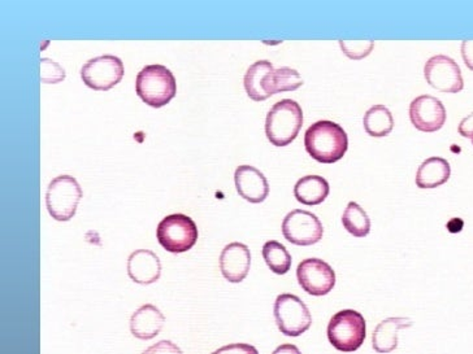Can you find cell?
Returning <instances> with one entry per match:
<instances>
[{
	"label": "cell",
	"mask_w": 473,
	"mask_h": 354,
	"mask_svg": "<svg viewBox=\"0 0 473 354\" xmlns=\"http://www.w3.org/2000/svg\"><path fill=\"white\" fill-rule=\"evenodd\" d=\"M41 79L43 83H59L66 79V71L51 59H42Z\"/></svg>",
	"instance_id": "484cf974"
},
{
	"label": "cell",
	"mask_w": 473,
	"mask_h": 354,
	"mask_svg": "<svg viewBox=\"0 0 473 354\" xmlns=\"http://www.w3.org/2000/svg\"><path fill=\"white\" fill-rule=\"evenodd\" d=\"M410 118L420 132L435 133L446 123V110L435 96L422 95L411 102Z\"/></svg>",
	"instance_id": "7c38bea8"
},
{
	"label": "cell",
	"mask_w": 473,
	"mask_h": 354,
	"mask_svg": "<svg viewBox=\"0 0 473 354\" xmlns=\"http://www.w3.org/2000/svg\"><path fill=\"white\" fill-rule=\"evenodd\" d=\"M329 183L320 176H306L296 182L294 197L301 204L318 205L329 195Z\"/></svg>",
	"instance_id": "d6986e66"
},
{
	"label": "cell",
	"mask_w": 473,
	"mask_h": 354,
	"mask_svg": "<svg viewBox=\"0 0 473 354\" xmlns=\"http://www.w3.org/2000/svg\"><path fill=\"white\" fill-rule=\"evenodd\" d=\"M364 129L373 138H383L392 133L394 118L385 105H373L363 118Z\"/></svg>",
	"instance_id": "44dd1931"
},
{
	"label": "cell",
	"mask_w": 473,
	"mask_h": 354,
	"mask_svg": "<svg viewBox=\"0 0 473 354\" xmlns=\"http://www.w3.org/2000/svg\"><path fill=\"white\" fill-rule=\"evenodd\" d=\"M162 274V263L153 251H134L128 259V275L138 284H156Z\"/></svg>",
	"instance_id": "9a60e30c"
},
{
	"label": "cell",
	"mask_w": 473,
	"mask_h": 354,
	"mask_svg": "<svg viewBox=\"0 0 473 354\" xmlns=\"http://www.w3.org/2000/svg\"><path fill=\"white\" fill-rule=\"evenodd\" d=\"M425 76L428 85L442 92L457 94L465 87L459 65L446 55H435L426 61Z\"/></svg>",
	"instance_id": "30bf717a"
},
{
	"label": "cell",
	"mask_w": 473,
	"mask_h": 354,
	"mask_svg": "<svg viewBox=\"0 0 473 354\" xmlns=\"http://www.w3.org/2000/svg\"><path fill=\"white\" fill-rule=\"evenodd\" d=\"M413 322L407 318H388L377 326L373 331L372 347L377 353H391L397 349L398 332L402 328L411 327Z\"/></svg>",
	"instance_id": "e0dca14e"
},
{
	"label": "cell",
	"mask_w": 473,
	"mask_h": 354,
	"mask_svg": "<svg viewBox=\"0 0 473 354\" xmlns=\"http://www.w3.org/2000/svg\"><path fill=\"white\" fill-rule=\"evenodd\" d=\"M135 91L142 102L153 108H162L176 96L177 85L168 68L160 64L147 65L139 71Z\"/></svg>",
	"instance_id": "3957f363"
},
{
	"label": "cell",
	"mask_w": 473,
	"mask_h": 354,
	"mask_svg": "<svg viewBox=\"0 0 473 354\" xmlns=\"http://www.w3.org/2000/svg\"><path fill=\"white\" fill-rule=\"evenodd\" d=\"M306 151L321 164H335L349 148L348 134L339 123L318 121L308 127L305 135Z\"/></svg>",
	"instance_id": "6da1fadb"
},
{
	"label": "cell",
	"mask_w": 473,
	"mask_h": 354,
	"mask_svg": "<svg viewBox=\"0 0 473 354\" xmlns=\"http://www.w3.org/2000/svg\"><path fill=\"white\" fill-rule=\"evenodd\" d=\"M472 143H473V139H472Z\"/></svg>",
	"instance_id": "1f68e13d"
},
{
	"label": "cell",
	"mask_w": 473,
	"mask_h": 354,
	"mask_svg": "<svg viewBox=\"0 0 473 354\" xmlns=\"http://www.w3.org/2000/svg\"><path fill=\"white\" fill-rule=\"evenodd\" d=\"M82 198V188L70 176L52 179L46 194V205L52 219L66 222L72 220Z\"/></svg>",
	"instance_id": "8992f818"
},
{
	"label": "cell",
	"mask_w": 473,
	"mask_h": 354,
	"mask_svg": "<svg viewBox=\"0 0 473 354\" xmlns=\"http://www.w3.org/2000/svg\"><path fill=\"white\" fill-rule=\"evenodd\" d=\"M252 266V253L242 243H231L220 254L221 274L231 284H241L246 278Z\"/></svg>",
	"instance_id": "4fadbf2b"
},
{
	"label": "cell",
	"mask_w": 473,
	"mask_h": 354,
	"mask_svg": "<svg viewBox=\"0 0 473 354\" xmlns=\"http://www.w3.org/2000/svg\"><path fill=\"white\" fill-rule=\"evenodd\" d=\"M157 241L167 252L184 253L198 241L196 222L185 214L176 213L162 220L156 230Z\"/></svg>",
	"instance_id": "5b68a950"
},
{
	"label": "cell",
	"mask_w": 473,
	"mask_h": 354,
	"mask_svg": "<svg viewBox=\"0 0 473 354\" xmlns=\"http://www.w3.org/2000/svg\"><path fill=\"white\" fill-rule=\"evenodd\" d=\"M272 354H302L301 350L298 349L296 346H293V344H283V346H280L277 348L276 350H274Z\"/></svg>",
	"instance_id": "4dcf8cb0"
},
{
	"label": "cell",
	"mask_w": 473,
	"mask_h": 354,
	"mask_svg": "<svg viewBox=\"0 0 473 354\" xmlns=\"http://www.w3.org/2000/svg\"><path fill=\"white\" fill-rule=\"evenodd\" d=\"M303 86L301 74L292 68H280L268 73L263 80V90L267 98L277 92L296 91Z\"/></svg>",
	"instance_id": "ffe728a7"
},
{
	"label": "cell",
	"mask_w": 473,
	"mask_h": 354,
	"mask_svg": "<svg viewBox=\"0 0 473 354\" xmlns=\"http://www.w3.org/2000/svg\"><path fill=\"white\" fill-rule=\"evenodd\" d=\"M234 182L241 198L249 203H263L270 195V185L261 170L250 166H238Z\"/></svg>",
	"instance_id": "5bb4252c"
},
{
	"label": "cell",
	"mask_w": 473,
	"mask_h": 354,
	"mask_svg": "<svg viewBox=\"0 0 473 354\" xmlns=\"http://www.w3.org/2000/svg\"><path fill=\"white\" fill-rule=\"evenodd\" d=\"M263 259L268 268L277 275H284L292 268V256L287 252L285 245L276 241H267L263 245Z\"/></svg>",
	"instance_id": "603a6c76"
},
{
	"label": "cell",
	"mask_w": 473,
	"mask_h": 354,
	"mask_svg": "<svg viewBox=\"0 0 473 354\" xmlns=\"http://www.w3.org/2000/svg\"><path fill=\"white\" fill-rule=\"evenodd\" d=\"M142 354H184L180 348L169 340L159 341L156 346L147 348Z\"/></svg>",
	"instance_id": "4316f807"
},
{
	"label": "cell",
	"mask_w": 473,
	"mask_h": 354,
	"mask_svg": "<svg viewBox=\"0 0 473 354\" xmlns=\"http://www.w3.org/2000/svg\"><path fill=\"white\" fill-rule=\"evenodd\" d=\"M457 132L465 138L473 139V113L469 114L466 118H463L462 123L457 127Z\"/></svg>",
	"instance_id": "f1b7e54d"
},
{
	"label": "cell",
	"mask_w": 473,
	"mask_h": 354,
	"mask_svg": "<svg viewBox=\"0 0 473 354\" xmlns=\"http://www.w3.org/2000/svg\"><path fill=\"white\" fill-rule=\"evenodd\" d=\"M343 54L352 60L367 58L375 48V40H339Z\"/></svg>",
	"instance_id": "d4e9b609"
},
{
	"label": "cell",
	"mask_w": 473,
	"mask_h": 354,
	"mask_svg": "<svg viewBox=\"0 0 473 354\" xmlns=\"http://www.w3.org/2000/svg\"><path fill=\"white\" fill-rule=\"evenodd\" d=\"M166 316L156 306L146 304L135 310L131 318V332L133 337L141 340H151L162 331Z\"/></svg>",
	"instance_id": "2e32d148"
},
{
	"label": "cell",
	"mask_w": 473,
	"mask_h": 354,
	"mask_svg": "<svg viewBox=\"0 0 473 354\" xmlns=\"http://www.w3.org/2000/svg\"><path fill=\"white\" fill-rule=\"evenodd\" d=\"M303 125V111L298 102L284 99L268 112L265 134L276 147H286L298 136Z\"/></svg>",
	"instance_id": "7a4b0ae2"
},
{
	"label": "cell",
	"mask_w": 473,
	"mask_h": 354,
	"mask_svg": "<svg viewBox=\"0 0 473 354\" xmlns=\"http://www.w3.org/2000/svg\"><path fill=\"white\" fill-rule=\"evenodd\" d=\"M122 59L113 55H103L91 59L83 65L81 77L83 82L95 91H108L119 85L124 77Z\"/></svg>",
	"instance_id": "ba28073f"
},
{
	"label": "cell",
	"mask_w": 473,
	"mask_h": 354,
	"mask_svg": "<svg viewBox=\"0 0 473 354\" xmlns=\"http://www.w3.org/2000/svg\"><path fill=\"white\" fill-rule=\"evenodd\" d=\"M342 225L355 238H366L371 231V220L360 204L349 203L342 214Z\"/></svg>",
	"instance_id": "cb8c5ba5"
},
{
	"label": "cell",
	"mask_w": 473,
	"mask_h": 354,
	"mask_svg": "<svg viewBox=\"0 0 473 354\" xmlns=\"http://www.w3.org/2000/svg\"><path fill=\"white\" fill-rule=\"evenodd\" d=\"M450 174V164L445 158L429 157L417 169V188L423 189L440 188L449 181Z\"/></svg>",
	"instance_id": "ac0fdd59"
},
{
	"label": "cell",
	"mask_w": 473,
	"mask_h": 354,
	"mask_svg": "<svg viewBox=\"0 0 473 354\" xmlns=\"http://www.w3.org/2000/svg\"><path fill=\"white\" fill-rule=\"evenodd\" d=\"M274 70V65L267 60L256 61L247 70L243 85H245L247 95L253 101L263 102L268 99L267 95L264 94V90H263V80Z\"/></svg>",
	"instance_id": "7402d4cb"
},
{
	"label": "cell",
	"mask_w": 473,
	"mask_h": 354,
	"mask_svg": "<svg viewBox=\"0 0 473 354\" xmlns=\"http://www.w3.org/2000/svg\"><path fill=\"white\" fill-rule=\"evenodd\" d=\"M274 315L278 330L286 337H301L311 327L310 310L296 295H280L274 303Z\"/></svg>",
	"instance_id": "52a82bcc"
},
{
	"label": "cell",
	"mask_w": 473,
	"mask_h": 354,
	"mask_svg": "<svg viewBox=\"0 0 473 354\" xmlns=\"http://www.w3.org/2000/svg\"><path fill=\"white\" fill-rule=\"evenodd\" d=\"M366 319L355 310L336 313L328 325L329 343L339 352L351 353L360 349L366 340Z\"/></svg>",
	"instance_id": "277c9868"
},
{
	"label": "cell",
	"mask_w": 473,
	"mask_h": 354,
	"mask_svg": "<svg viewBox=\"0 0 473 354\" xmlns=\"http://www.w3.org/2000/svg\"><path fill=\"white\" fill-rule=\"evenodd\" d=\"M283 234L290 243L307 247L321 241L324 229L314 213L296 209L284 219Z\"/></svg>",
	"instance_id": "9c48e42d"
},
{
	"label": "cell",
	"mask_w": 473,
	"mask_h": 354,
	"mask_svg": "<svg viewBox=\"0 0 473 354\" xmlns=\"http://www.w3.org/2000/svg\"><path fill=\"white\" fill-rule=\"evenodd\" d=\"M462 58L463 60H465L467 68L473 70V40H463Z\"/></svg>",
	"instance_id": "f546056e"
},
{
	"label": "cell",
	"mask_w": 473,
	"mask_h": 354,
	"mask_svg": "<svg viewBox=\"0 0 473 354\" xmlns=\"http://www.w3.org/2000/svg\"><path fill=\"white\" fill-rule=\"evenodd\" d=\"M212 354H259V352L255 347L250 346V344L237 343L222 347Z\"/></svg>",
	"instance_id": "83f0119b"
},
{
	"label": "cell",
	"mask_w": 473,
	"mask_h": 354,
	"mask_svg": "<svg viewBox=\"0 0 473 354\" xmlns=\"http://www.w3.org/2000/svg\"><path fill=\"white\" fill-rule=\"evenodd\" d=\"M299 285L312 296H326L336 285L335 270L326 261L307 259L296 269Z\"/></svg>",
	"instance_id": "8fae6325"
}]
</instances>
